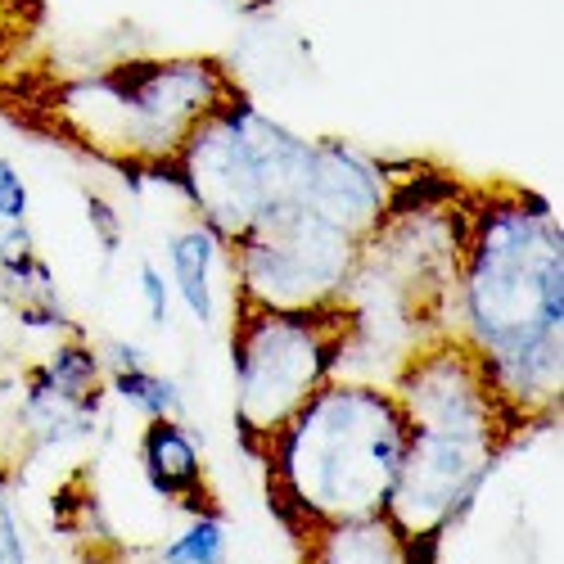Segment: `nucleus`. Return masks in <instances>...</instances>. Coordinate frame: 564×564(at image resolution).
<instances>
[{"mask_svg": "<svg viewBox=\"0 0 564 564\" xmlns=\"http://www.w3.org/2000/svg\"><path fill=\"white\" fill-rule=\"evenodd\" d=\"M226 560V529L217 514H195L159 555V564H221Z\"/></svg>", "mask_w": 564, "mask_h": 564, "instance_id": "12", "label": "nucleus"}, {"mask_svg": "<svg viewBox=\"0 0 564 564\" xmlns=\"http://www.w3.org/2000/svg\"><path fill=\"white\" fill-rule=\"evenodd\" d=\"M240 90L213 59H145L59 86L45 109L86 154L135 172H172L185 140Z\"/></svg>", "mask_w": 564, "mask_h": 564, "instance_id": "3", "label": "nucleus"}, {"mask_svg": "<svg viewBox=\"0 0 564 564\" xmlns=\"http://www.w3.org/2000/svg\"><path fill=\"white\" fill-rule=\"evenodd\" d=\"M0 564H28V542L14 514V497L0 484Z\"/></svg>", "mask_w": 564, "mask_h": 564, "instance_id": "14", "label": "nucleus"}, {"mask_svg": "<svg viewBox=\"0 0 564 564\" xmlns=\"http://www.w3.org/2000/svg\"><path fill=\"white\" fill-rule=\"evenodd\" d=\"M460 235L465 344L492 375L514 420L551 425L564 380V240L546 199L524 191L479 195Z\"/></svg>", "mask_w": 564, "mask_h": 564, "instance_id": "1", "label": "nucleus"}, {"mask_svg": "<svg viewBox=\"0 0 564 564\" xmlns=\"http://www.w3.org/2000/svg\"><path fill=\"white\" fill-rule=\"evenodd\" d=\"M41 0H0V64H10L36 32Z\"/></svg>", "mask_w": 564, "mask_h": 564, "instance_id": "13", "label": "nucleus"}, {"mask_svg": "<svg viewBox=\"0 0 564 564\" xmlns=\"http://www.w3.org/2000/svg\"><path fill=\"white\" fill-rule=\"evenodd\" d=\"M167 258H172V280H176L185 307H191V316L199 325H213V316H217V275H213V267H217V258H226V245L204 221H195V226L176 230L167 240Z\"/></svg>", "mask_w": 564, "mask_h": 564, "instance_id": "10", "label": "nucleus"}, {"mask_svg": "<svg viewBox=\"0 0 564 564\" xmlns=\"http://www.w3.org/2000/svg\"><path fill=\"white\" fill-rule=\"evenodd\" d=\"M140 460H145L150 488L163 492L167 501H191L204 492V456L195 438L181 430V420H150L145 443H140Z\"/></svg>", "mask_w": 564, "mask_h": 564, "instance_id": "9", "label": "nucleus"}, {"mask_svg": "<svg viewBox=\"0 0 564 564\" xmlns=\"http://www.w3.org/2000/svg\"><path fill=\"white\" fill-rule=\"evenodd\" d=\"M113 389L135 406L145 411L150 420H176L181 415V393L167 375H154L145 361L140 366H118L113 370Z\"/></svg>", "mask_w": 564, "mask_h": 564, "instance_id": "11", "label": "nucleus"}, {"mask_svg": "<svg viewBox=\"0 0 564 564\" xmlns=\"http://www.w3.org/2000/svg\"><path fill=\"white\" fill-rule=\"evenodd\" d=\"M434 546L406 538L389 514L299 529V564H430Z\"/></svg>", "mask_w": 564, "mask_h": 564, "instance_id": "8", "label": "nucleus"}, {"mask_svg": "<svg viewBox=\"0 0 564 564\" xmlns=\"http://www.w3.org/2000/svg\"><path fill=\"white\" fill-rule=\"evenodd\" d=\"M140 290H145V303H150V316L163 325L167 321V290H163V280H159V271L145 262L140 267Z\"/></svg>", "mask_w": 564, "mask_h": 564, "instance_id": "16", "label": "nucleus"}, {"mask_svg": "<svg viewBox=\"0 0 564 564\" xmlns=\"http://www.w3.org/2000/svg\"><path fill=\"white\" fill-rule=\"evenodd\" d=\"M366 245L321 221L303 204H290L258 221L230 245V290L240 307L262 312H321L348 299Z\"/></svg>", "mask_w": 564, "mask_h": 564, "instance_id": "6", "label": "nucleus"}, {"mask_svg": "<svg viewBox=\"0 0 564 564\" xmlns=\"http://www.w3.org/2000/svg\"><path fill=\"white\" fill-rule=\"evenodd\" d=\"M361 339L348 303L321 312H262L235 303L230 361H235V430L262 447L335 380L339 361Z\"/></svg>", "mask_w": 564, "mask_h": 564, "instance_id": "5", "label": "nucleus"}, {"mask_svg": "<svg viewBox=\"0 0 564 564\" xmlns=\"http://www.w3.org/2000/svg\"><path fill=\"white\" fill-rule=\"evenodd\" d=\"M23 217H28V185H23V176L14 172V163L0 159V221L19 226Z\"/></svg>", "mask_w": 564, "mask_h": 564, "instance_id": "15", "label": "nucleus"}, {"mask_svg": "<svg viewBox=\"0 0 564 564\" xmlns=\"http://www.w3.org/2000/svg\"><path fill=\"white\" fill-rule=\"evenodd\" d=\"M406 452V420L389 384L335 375L285 430L267 456V488L299 529L375 520L389 510Z\"/></svg>", "mask_w": 564, "mask_h": 564, "instance_id": "2", "label": "nucleus"}, {"mask_svg": "<svg viewBox=\"0 0 564 564\" xmlns=\"http://www.w3.org/2000/svg\"><path fill=\"white\" fill-rule=\"evenodd\" d=\"M312 140H299L245 96L221 105L185 140L172 172L191 195L199 221L230 249L271 213L299 204Z\"/></svg>", "mask_w": 564, "mask_h": 564, "instance_id": "4", "label": "nucleus"}, {"mask_svg": "<svg viewBox=\"0 0 564 564\" xmlns=\"http://www.w3.org/2000/svg\"><path fill=\"white\" fill-rule=\"evenodd\" d=\"M299 204L321 221H330L335 230L352 235L357 245H370V235L389 221L398 204V181L384 163H375L352 145L312 140Z\"/></svg>", "mask_w": 564, "mask_h": 564, "instance_id": "7", "label": "nucleus"}]
</instances>
